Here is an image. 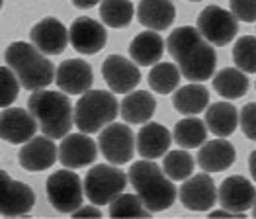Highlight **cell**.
<instances>
[{
	"label": "cell",
	"mask_w": 256,
	"mask_h": 219,
	"mask_svg": "<svg viewBox=\"0 0 256 219\" xmlns=\"http://www.w3.org/2000/svg\"><path fill=\"white\" fill-rule=\"evenodd\" d=\"M38 122L32 116L30 110L24 108H4L0 116V135L6 143L20 145L28 143L32 137H36Z\"/></svg>",
	"instance_id": "cell-13"
},
{
	"label": "cell",
	"mask_w": 256,
	"mask_h": 219,
	"mask_svg": "<svg viewBox=\"0 0 256 219\" xmlns=\"http://www.w3.org/2000/svg\"><path fill=\"white\" fill-rule=\"evenodd\" d=\"M76 8H80V10H86V8H92V6H96L98 2H102V0H70Z\"/></svg>",
	"instance_id": "cell-39"
},
{
	"label": "cell",
	"mask_w": 256,
	"mask_h": 219,
	"mask_svg": "<svg viewBox=\"0 0 256 219\" xmlns=\"http://www.w3.org/2000/svg\"><path fill=\"white\" fill-rule=\"evenodd\" d=\"M120 114V104L106 90H88L74 106V126L82 133H96L110 126Z\"/></svg>",
	"instance_id": "cell-5"
},
{
	"label": "cell",
	"mask_w": 256,
	"mask_h": 219,
	"mask_svg": "<svg viewBox=\"0 0 256 219\" xmlns=\"http://www.w3.org/2000/svg\"><path fill=\"white\" fill-rule=\"evenodd\" d=\"M233 61L246 74H256V36H242L236 40Z\"/></svg>",
	"instance_id": "cell-33"
},
{
	"label": "cell",
	"mask_w": 256,
	"mask_h": 219,
	"mask_svg": "<svg viewBox=\"0 0 256 219\" xmlns=\"http://www.w3.org/2000/svg\"><path fill=\"white\" fill-rule=\"evenodd\" d=\"M248 170H250V176L254 178V182H256V149L250 153V156H248Z\"/></svg>",
	"instance_id": "cell-40"
},
{
	"label": "cell",
	"mask_w": 256,
	"mask_h": 219,
	"mask_svg": "<svg viewBox=\"0 0 256 219\" xmlns=\"http://www.w3.org/2000/svg\"><path fill=\"white\" fill-rule=\"evenodd\" d=\"M57 147L51 141L49 135H40L32 137L18 153V162L24 170L28 172H42L55 164L57 160Z\"/></svg>",
	"instance_id": "cell-16"
},
{
	"label": "cell",
	"mask_w": 256,
	"mask_h": 219,
	"mask_svg": "<svg viewBox=\"0 0 256 219\" xmlns=\"http://www.w3.org/2000/svg\"><path fill=\"white\" fill-rule=\"evenodd\" d=\"M244 214H235V212H229V210H217L212 212V218H242Z\"/></svg>",
	"instance_id": "cell-38"
},
{
	"label": "cell",
	"mask_w": 256,
	"mask_h": 219,
	"mask_svg": "<svg viewBox=\"0 0 256 219\" xmlns=\"http://www.w3.org/2000/svg\"><path fill=\"white\" fill-rule=\"evenodd\" d=\"M252 216L256 218V202H254V206H252Z\"/></svg>",
	"instance_id": "cell-41"
},
{
	"label": "cell",
	"mask_w": 256,
	"mask_h": 219,
	"mask_svg": "<svg viewBox=\"0 0 256 219\" xmlns=\"http://www.w3.org/2000/svg\"><path fill=\"white\" fill-rule=\"evenodd\" d=\"M180 68L172 63H156L150 66L149 72V86L156 94H172L180 84Z\"/></svg>",
	"instance_id": "cell-29"
},
{
	"label": "cell",
	"mask_w": 256,
	"mask_h": 219,
	"mask_svg": "<svg viewBox=\"0 0 256 219\" xmlns=\"http://www.w3.org/2000/svg\"><path fill=\"white\" fill-rule=\"evenodd\" d=\"M154 110H156V100L147 90H137L133 94H128L120 104V114L124 122L135 124V126L150 122V118L154 116Z\"/></svg>",
	"instance_id": "cell-24"
},
{
	"label": "cell",
	"mask_w": 256,
	"mask_h": 219,
	"mask_svg": "<svg viewBox=\"0 0 256 219\" xmlns=\"http://www.w3.org/2000/svg\"><path fill=\"white\" fill-rule=\"evenodd\" d=\"M128 178L120 168L110 164H96L84 178V194L94 206H110L128 186Z\"/></svg>",
	"instance_id": "cell-6"
},
{
	"label": "cell",
	"mask_w": 256,
	"mask_h": 219,
	"mask_svg": "<svg viewBox=\"0 0 256 219\" xmlns=\"http://www.w3.org/2000/svg\"><path fill=\"white\" fill-rule=\"evenodd\" d=\"M98 147L88 137V133H72L64 135L59 145V160L66 168H82L96 160Z\"/></svg>",
	"instance_id": "cell-18"
},
{
	"label": "cell",
	"mask_w": 256,
	"mask_h": 219,
	"mask_svg": "<svg viewBox=\"0 0 256 219\" xmlns=\"http://www.w3.org/2000/svg\"><path fill=\"white\" fill-rule=\"evenodd\" d=\"M47 200L59 214H72L82 206L84 186L72 170H57L47 178Z\"/></svg>",
	"instance_id": "cell-7"
},
{
	"label": "cell",
	"mask_w": 256,
	"mask_h": 219,
	"mask_svg": "<svg viewBox=\"0 0 256 219\" xmlns=\"http://www.w3.org/2000/svg\"><path fill=\"white\" fill-rule=\"evenodd\" d=\"M235 158L236 151L233 143L225 141V137H219L202 145L198 153V164L204 172H223L233 166Z\"/></svg>",
	"instance_id": "cell-20"
},
{
	"label": "cell",
	"mask_w": 256,
	"mask_h": 219,
	"mask_svg": "<svg viewBox=\"0 0 256 219\" xmlns=\"http://www.w3.org/2000/svg\"><path fill=\"white\" fill-rule=\"evenodd\" d=\"M162 170L164 168H160L154 160L143 158L133 162L128 172L135 192L152 214L168 210L176 200V186L172 184V178H168Z\"/></svg>",
	"instance_id": "cell-2"
},
{
	"label": "cell",
	"mask_w": 256,
	"mask_h": 219,
	"mask_svg": "<svg viewBox=\"0 0 256 219\" xmlns=\"http://www.w3.org/2000/svg\"><path fill=\"white\" fill-rule=\"evenodd\" d=\"M238 124H240L242 133L250 141H256V102H250V104H246L244 108L240 110Z\"/></svg>",
	"instance_id": "cell-36"
},
{
	"label": "cell",
	"mask_w": 256,
	"mask_h": 219,
	"mask_svg": "<svg viewBox=\"0 0 256 219\" xmlns=\"http://www.w3.org/2000/svg\"><path fill=\"white\" fill-rule=\"evenodd\" d=\"M166 49L180 68L182 76L190 82H204L214 76L217 55L214 45L202 36L198 28H176L166 40Z\"/></svg>",
	"instance_id": "cell-1"
},
{
	"label": "cell",
	"mask_w": 256,
	"mask_h": 219,
	"mask_svg": "<svg viewBox=\"0 0 256 219\" xmlns=\"http://www.w3.org/2000/svg\"><path fill=\"white\" fill-rule=\"evenodd\" d=\"M190 2H200V0H190Z\"/></svg>",
	"instance_id": "cell-42"
},
{
	"label": "cell",
	"mask_w": 256,
	"mask_h": 219,
	"mask_svg": "<svg viewBox=\"0 0 256 219\" xmlns=\"http://www.w3.org/2000/svg\"><path fill=\"white\" fill-rule=\"evenodd\" d=\"M231 12L238 22L252 24L256 22V0H229Z\"/></svg>",
	"instance_id": "cell-35"
},
{
	"label": "cell",
	"mask_w": 256,
	"mask_h": 219,
	"mask_svg": "<svg viewBox=\"0 0 256 219\" xmlns=\"http://www.w3.org/2000/svg\"><path fill=\"white\" fill-rule=\"evenodd\" d=\"M133 4L129 0H102L100 18L108 28H128L133 20Z\"/></svg>",
	"instance_id": "cell-30"
},
{
	"label": "cell",
	"mask_w": 256,
	"mask_h": 219,
	"mask_svg": "<svg viewBox=\"0 0 256 219\" xmlns=\"http://www.w3.org/2000/svg\"><path fill=\"white\" fill-rule=\"evenodd\" d=\"M36 206L34 190L20 180L10 178L6 170H0V212L4 218L28 216Z\"/></svg>",
	"instance_id": "cell-9"
},
{
	"label": "cell",
	"mask_w": 256,
	"mask_h": 219,
	"mask_svg": "<svg viewBox=\"0 0 256 219\" xmlns=\"http://www.w3.org/2000/svg\"><path fill=\"white\" fill-rule=\"evenodd\" d=\"M172 137L182 149H198L208 139V124L194 116L184 118L174 126Z\"/></svg>",
	"instance_id": "cell-28"
},
{
	"label": "cell",
	"mask_w": 256,
	"mask_h": 219,
	"mask_svg": "<svg viewBox=\"0 0 256 219\" xmlns=\"http://www.w3.org/2000/svg\"><path fill=\"white\" fill-rule=\"evenodd\" d=\"M172 104L176 112L184 116H198L200 112L208 110L210 106V90L202 82L186 84L172 94Z\"/></svg>",
	"instance_id": "cell-25"
},
{
	"label": "cell",
	"mask_w": 256,
	"mask_h": 219,
	"mask_svg": "<svg viewBox=\"0 0 256 219\" xmlns=\"http://www.w3.org/2000/svg\"><path fill=\"white\" fill-rule=\"evenodd\" d=\"M219 204L235 214H246L256 202V190L244 176H229L221 182L217 190Z\"/></svg>",
	"instance_id": "cell-12"
},
{
	"label": "cell",
	"mask_w": 256,
	"mask_h": 219,
	"mask_svg": "<svg viewBox=\"0 0 256 219\" xmlns=\"http://www.w3.org/2000/svg\"><path fill=\"white\" fill-rule=\"evenodd\" d=\"M164 53V40L154 32H141L139 36H135L129 44V55L137 65L152 66L160 63Z\"/></svg>",
	"instance_id": "cell-23"
},
{
	"label": "cell",
	"mask_w": 256,
	"mask_h": 219,
	"mask_svg": "<svg viewBox=\"0 0 256 219\" xmlns=\"http://www.w3.org/2000/svg\"><path fill=\"white\" fill-rule=\"evenodd\" d=\"M55 82L64 94H72V96L84 94L92 88L94 82L92 66L82 59H68L57 66Z\"/></svg>",
	"instance_id": "cell-19"
},
{
	"label": "cell",
	"mask_w": 256,
	"mask_h": 219,
	"mask_svg": "<svg viewBox=\"0 0 256 219\" xmlns=\"http://www.w3.org/2000/svg\"><path fill=\"white\" fill-rule=\"evenodd\" d=\"M28 110L51 139H63L72 128V106L63 90H36L28 100Z\"/></svg>",
	"instance_id": "cell-4"
},
{
	"label": "cell",
	"mask_w": 256,
	"mask_h": 219,
	"mask_svg": "<svg viewBox=\"0 0 256 219\" xmlns=\"http://www.w3.org/2000/svg\"><path fill=\"white\" fill-rule=\"evenodd\" d=\"M102 212L96 206H80L76 212H72V218H100Z\"/></svg>",
	"instance_id": "cell-37"
},
{
	"label": "cell",
	"mask_w": 256,
	"mask_h": 219,
	"mask_svg": "<svg viewBox=\"0 0 256 219\" xmlns=\"http://www.w3.org/2000/svg\"><path fill=\"white\" fill-rule=\"evenodd\" d=\"M30 40L45 55H61L70 42V34L57 18H43L32 28Z\"/></svg>",
	"instance_id": "cell-15"
},
{
	"label": "cell",
	"mask_w": 256,
	"mask_h": 219,
	"mask_svg": "<svg viewBox=\"0 0 256 219\" xmlns=\"http://www.w3.org/2000/svg\"><path fill=\"white\" fill-rule=\"evenodd\" d=\"M214 90L219 96L227 98V100H236V98L244 96L246 90H248L246 72L240 70L238 66L221 68L214 76Z\"/></svg>",
	"instance_id": "cell-27"
},
{
	"label": "cell",
	"mask_w": 256,
	"mask_h": 219,
	"mask_svg": "<svg viewBox=\"0 0 256 219\" xmlns=\"http://www.w3.org/2000/svg\"><path fill=\"white\" fill-rule=\"evenodd\" d=\"M198 30L215 47H223L233 42L238 32V20L233 12L221 6H206L198 16Z\"/></svg>",
	"instance_id": "cell-8"
},
{
	"label": "cell",
	"mask_w": 256,
	"mask_h": 219,
	"mask_svg": "<svg viewBox=\"0 0 256 219\" xmlns=\"http://www.w3.org/2000/svg\"><path fill=\"white\" fill-rule=\"evenodd\" d=\"M20 86V78L16 76V72L8 65L2 66L0 68V106L2 108H10V104L16 102Z\"/></svg>",
	"instance_id": "cell-34"
},
{
	"label": "cell",
	"mask_w": 256,
	"mask_h": 219,
	"mask_svg": "<svg viewBox=\"0 0 256 219\" xmlns=\"http://www.w3.org/2000/svg\"><path fill=\"white\" fill-rule=\"evenodd\" d=\"M238 110L229 102H215L206 110V124L208 130L215 137H229L238 126Z\"/></svg>",
	"instance_id": "cell-26"
},
{
	"label": "cell",
	"mask_w": 256,
	"mask_h": 219,
	"mask_svg": "<svg viewBox=\"0 0 256 219\" xmlns=\"http://www.w3.org/2000/svg\"><path fill=\"white\" fill-rule=\"evenodd\" d=\"M176 18V8L170 0H141L137 6V20L141 26L162 32L170 28Z\"/></svg>",
	"instance_id": "cell-22"
},
{
	"label": "cell",
	"mask_w": 256,
	"mask_h": 219,
	"mask_svg": "<svg viewBox=\"0 0 256 219\" xmlns=\"http://www.w3.org/2000/svg\"><path fill=\"white\" fill-rule=\"evenodd\" d=\"M68 34H70L72 47L82 55H96L100 49H104L108 42L104 24L86 18V16H80L70 24Z\"/></svg>",
	"instance_id": "cell-17"
},
{
	"label": "cell",
	"mask_w": 256,
	"mask_h": 219,
	"mask_svg": "<svg viewBox=\"0 0 256 219\" xmlns=\"http://www.w3.org/2000/svg\"><path fill=\"white\" fill-rule=\"evenodd\" d=\"M180 202L190 212H208L217 202V188L210 174H196L186 178L180 188Z\"/></svg>",
	"instance_id": "cell-14"
},
{
	"label": "cell",
	"mask_w": 256,
	"mask_h": 219,
	"mask_svg": "<svg viewBox=\"0 0 256 219\" xmlns=\"http://www.w3.org/2000/svg\"><path fill=\"white\" fill-rule=\"evenodd\" d=\"M194 164H196V160H194L192 154L180 149V151L166 153L164 162H162V168H164V172H166L168 178L180 182V180H186V178L192 176Z\"/></svg>",
	"instance_id": "cell-32"
},
{
	"label": "cell",
	"mask_w": 256,
	"mask_h": 219,
	"mask_svg": "<svg viewBox=\"0 0 256 219\" xmlns=\"http://www.w3.org/2000/svg\"><path fill=\"white\" fill-rule=\"evenodd\" d=\"M98 147L112 164H126L135 151V135L129 126L112 122L100 132Z\"/></svg>",
	"instance_id": "cell-10"
},
{
	"label": "cell",
	"mask_w": 256,
	"mask_h": 219,
	"mask_svg": "<svg viewBox=\"0 0 256 219\" xmlns=\"http://www.w3.org/2000/svg\"><path fill=\"white\" fill-rule=\"evenodd\" d=\"M149 212L143 204L139 194H120L110 204V216L112 218H149Z\"/></svg>",
	"instance_id": "cell-31"
},
{
	"label": "cell",
	"mask_w": 256,
	"mask_h": 219,
	"mask_svg": "<svg viewBox=\"0 0 256 219\" xmlns=\"http://www.w3.org/2000/svg\"><path fill=\"white\" fill-rule=\"evenodd\" d=\"M102 74L110 90L116 94H129L141 82V72L135 66V61H129L122 55H108L102 63Z\"/></svg>",
	"instance_id": "cell-11"
},
{
	"label": "cell",
	"mask_w": 256,
	"mask_h": 219,
	"mask_svg": "<svg viewBox=\"0 0 256 219\" xmlns=\"http://www.w3.org/2000/svg\"><path fill=\"white\" fill-rule=\"evenodd\" d=\"M4 61L20 78L22 88L32 92L47 88L57 74L53 63L34 44L12 42L4 51Z\"/></svg>",
	"instance_id": "cell-3"
},
{
	"label": "cell",
	"mask_w": 256,
	"mask_h": 219,
	"mask_svg": "<svg viewBox=\"0 0 256 219\" xmlns=\"http://www.w3.org/2000/svg\"><path fill=\"white\" fill-rule=\"evenodd\" d=\"M172 143L170 132L154 122H147L139 133H137V153L143 158H158L168 153V147Z\"/></svg>",
	"instance_id": "cell-21"
}]
</instances>
